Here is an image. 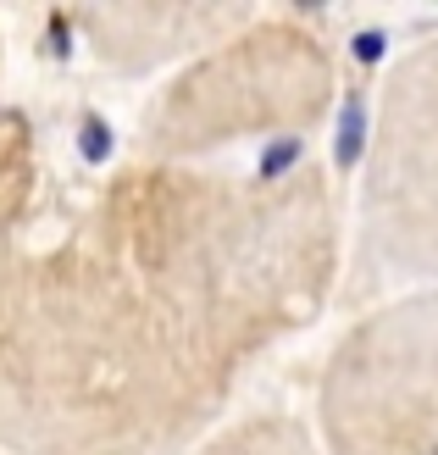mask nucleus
Wrapping results in <instances>:
<instances>
[{
    "mask_svg": "<svg viewBox=\"0 0 438 455\" xmlns=\"http://www.w3.org/2000/svg\"><path fill=\"white\" fill-rule=\"evenodd\" d=\"M244 372L89 217L34 244L0 300L6 455H189Z\"/></svg>",
    "mask_w": 438,
    "mask_h": 455,
    "instance_id": "f257e3e1",
    "label": "nucleus"
},
{
    "mask_svg": "<svg viewBox=\"0 0 438 455\" xmlns=\"http://www.w3.org/2000/svg\"><path fill=\"white\" fill-rule=\"evenodd\" d=\"M84 217L189 311L244 378L289 339L311 333L350 278V206L316 156L222 167L128 156Z\"/></svg>",
    "mask_w": 438,
    "mask_h": 455,
    "instance_id": "f03ea898",
    "label": "nucleus"
},
{
    "mask_svg": "<svg viewBox=\"0 0 438 455\" xmlns=\"http://www.w3.org/2000/svg\"><path fill=\"white\" fill-rule=\"evenodd\" d=\"M338 51L306 12H256L227 39L150 89L133 123V162L222 167L261 162L333 117Z\"/></svg>",
    "mask_w": 438,
    "mask_h": 455,
    "instance_id": "7ed1b4c3",
    "label": "nucleus"
},
{
    "mask_svg": "<svg viewBox=\"0 0 438 455\" xmlns=\"http://www.w3.org/2000/svg\"><path fill=\"white\" fill-rule=\"evenodd\" d=\"M350 283L366 300L438 289V34L388 61L361 156Z\"/></svg>",
    "mask_w": 438,
    "mask_h": 455,
    "instance_id": "20e7f679",
    "label": "nucleus"
},
{
    "mask_svg": "<svg viewBox=\"0 0 438 455\" xmlns=\"http://www.w3.org/2000/svg\"><path fill=\"white\" fill-rule=\"evenodd\" d=\"M328 455H438V289L372 300L316 372Z\"/></svg>",
    "mask_w": 438,
    "mask_h": 455,
    "instance_id": "39448f33",
    "label": "nucleus"
},
{
    "mask_svg": "<svg viewBox=\"0 0 438 455\" xmlns=\"http://www.w3.org/2000/svg\"><path fill=\"white\" fill-rule=\"evenodd\" d=\"M256 6H195V0H128V6H78L67 12L89 61L111 78H172L183 61L211 51Z\"/></svg>",
    "mask_w": 438,
    "mask_h": 455,
    "instance_id": "423d86ee",
    "label": "nucleus"
},
{
    "mask_svg": "<svg viewBox=\"0 0 438 455\" xmlns=\"http://www.w3.org/2000/svg\"><path fill=\"white\" fill-rule=\"evenodd\" d=\"M39 128L28 111L0 100V300L34 256V212H39Z\"/></svg>",
    "mask_w": 438,
    "mask_h": 455,
    "instance_id": "0eeeda50",
    "label": "nucleus"
},
{
    "mask_svg": "<svg viewBox=\"0 0 438 455\" xmlns=\"http://www.w3.org/2000/svg\"><path fill=\"white\" fill-rule=\"evenodd\" d=\"M189 455H328V450H322L311 417L283 411V405H261V411H234Z\"/></svg>",
    "mask_w": 438,
    "mask_h": 455,
    "instance_id": "6e6552de",
    "label": "nucleus"
},
{
    "mask_svg": "<svg viewBox=\"0 0 438 455\" xmlns=\"http://www.w3.org/2000/svg\"><path fill=\"white\" fill-rule=\"evenodd\" d=\"M0 67H6V34H0Z\"/></svg>",
    "mask_w": 438,
    "mask_h": 455,
    "instance_id": "1a4fd4ad",
    "label": "nucleus"
},
{
    "mask_svg": "<svg viewBox=\"0 0 438 455\" xmlns=\"http://www.w3.org/2000/svg\"><path fill=\"white\" fill-rule=\"evenodd\" d=\"M0 455H6V450H0Z\"/></svg>",
    "mask_w": 438,
    "mask_h": 455,
    "instance_id": "9d476101",
    "label": "nucleus"
}]
</instances>
